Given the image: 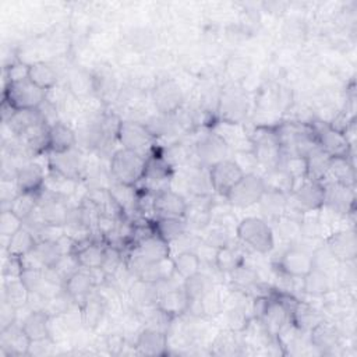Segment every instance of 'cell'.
<instances>
[{
    "label": "cell",
    "mask_w": 357,
    "mask_h": 357,
    "mask_svg": "<svg viewBox=\"0 0 357 357\" xmlns=\"http://www.w3.org/2000/svg\"><path fill=\"white\" fill-rule=\"evenodd\" d=\"M206 244L211 245V247H213L215 250L222 248V247L227 245V234H226L225 231H222V230H215V231H212L211 236L208 237Z\"/></svg>",
    "instance_id": "50"
},
{
    "label": "cell",
    "mask_w": 357,
    "mask_h": 357,
    "mask_svg": "<svg viewBox=\"0 0 357 357\" xmlns=\"http://www.w3.org/2000/svg\"><path fill=\"white\" fill-rule=\"evenodd\" d=\"M176 273L173 258H162L153 262L141 264L138 269V279L144 283L155 284L158 282H165L173 278Z\"/></svg>",
    "instance_id": "11"
},
{
    "label": "cell",
    "mask_w": 357,
    "mask_h": 357,
    "mask_svg": "<svg viewBox=\"0 0 357 357\" xmlns=\"http://www.w3.org/2000/svg\"><path fill=\"white\" fill-rule=\"evenodd\" d=\"M303 289L311 296H322L331 290V280L326 272L312 268L305 276H303Z\"/></svg>",
    "instance_id": "34"
},
{
    "label": "cell",
    "mask_w": 357,
    "mask_h": 357,
    "mask_svg": "<svg viewBox=\"0 0 357 357\" xmlns=\"http://www.w3.org/2000/svg\"><path fill=\"white\" fill-rule=\"evenodd\" d=\"M43 181V170L36 163H26L17 170L15 184L20 192H38Z\"/></svg>",
    "instance_id": "18"
},
{
    "label": "cell",
    "mask_w": 357,
    "mask_h": 357,
    "mask_svg": "<svg viewBox=\"0 0 357 357\" xmlns=\"http://www.w3.org/2000/svg\"><path fill=\"white\" fill-rule=\"evenodd\" d=\"M231 280L236 286L241 287V289H247V287H251L255 282H257V273L250 269V268H245V266H238L231 273Z\"/></svg>",
    "instance_id": "46"
},
{
    "label": "cell",
    "mask_w": 357,
    "mask_h": 357,
    "mask_svg": "<svg viewBox=\"0 0 357 357\" xmlns=\"http://www.w3.org/2000/svg\"><path fill=\"white\" fill-rule=\"evenodd\" d=\"M137 257L141 264L166 258L169 257V243L153 233L137 243Z\"/></svg>",
    "instance_id": "17"
},
{
    "label": "cell",
    "mask_w": 357,
    "mask_h": 357,
    "mask_svg": "<svg viewBox=\"0 0 357 357\" xmlns=\"http://www.w3.org/2000/svg\"><path fill=\"white\" fill-rule=\"evenodd\" d=\"M328 250L339 262H349L356 258L357 240L354 231H339L329 237Z\"/></svg>",
    "instance_id": "10"
},
{
    "label": "cell",
    "mask_w": 357,
    "mask_h": 357,
    "mask_svg": "<svg viewBox=\"0 0 357 357\" xmlns=\"http://www.w3.org/2000/svg\"><path fill=\"white\" fill-rule=\"evenodd\" d=\"M283 167L294 180L298 177H307V160L304 156H300V155L289 156Z\"/></svg>",
    "instance_id": "45"
},
{
    "label": "cell",
    "mask_w": 357,
    "mask_h": 357,
    "mask_svg": "<svg viewBox=\"0 0 357 357\" xmlns=\"http://www.w3.org/2000/svg\"><path fill=\"white\" fill-rule=\"evenodd\" d=\"M259 202L264 213L279 215L284 208V194L275 192V191H265Z\"/></svg>",
    "instance_id": "44"
},
{
    "label": "cell",
    "mask_w": 357,
    "mask_h": 357,
    "mask_svg": "<svg viewBox=\"0 0 357 357\" xmlns=\"http://www.w3.org/2000/svg\"><path fill=\"white\" fill-rule=\"evenodd\" d=\"M28 79L38 88L47 91L56 85L57 75L50 64L45 61H36L28 64Z\"/></svg>",
    "instance_id": "30"
},
{
    "label": "cell",
    "mask_w": 357,
    "mask_h": 357,
    "mask_svg": "<svg viewBox=\"0 0 357 357\" xmlns=\"http://www.w3.org/2000/svg\"><path fill=\"white\" fill-rule=\"evenodd\" d=\"M238 238L258 252H269L273 247V233L269 225L259 218H245L237 226Z\"/></svg>",
    "instance_id": "3"
},
{
    "label": "cell",
    "mask_w": 357,
    "mask_h": 357,
    "mask_svg": "<svg viewBox=\"0 0 357 357\" xmlns=\"http://www.w3.org/2000/svg\"><path fill=\"white\" fill-rule=\"evenodd\" d=\"M262 180H264L266 191H275V192H280V194L291 191L293 184H294V178L280 165L271 167L268 170L265 178H262Z\"/></svg>",
    "instance_id": "32"
},
{
    "label": "cell",
    "mask_w": 357,
    "mask_h": 357,
    "mask_svg": "<svg viewBox=\"0 0 357 357\" xmlns=\"http://www.w3.org/2000/svg\"><path fill=\"white\" fill-rule=\"evenodd\" d=\"M153 100L162 113L176 112L183 100L180 86L173 81H165L159 84L153 91Z\"/></svg>",
    "instance_id": "13"
},
{
    "label": "cell",
    "mask_w": 357,
    "mask_h": 357,
    "mask_svg": "<svg viewBox=\"0 0 357 357\" xmlns=\"http://www.w3.org/2000/svg\"><path fill=\"white\" fill-rule=\"evenodd\" d=\"M324 187H325L324 204L329 205L332 209L337 212H346L350 208V205L353 204V192L350 191V187L339 183H332Z\"/></svg>",
    "instance_id": "26"
},
{
    "label": "cell",
    "mask_w": 357,
    "mask_h": 357,
    "mask_svg": "<svg viewBox=\"0 0 357 357\" xmlns=\"http://www.w3.org/2000/svg\"><path fill=\"white\" fill-rule=\"evenodd\" d=\"M227 153V146H226V142L218 137V135H211V137H206L204 141L199 142L198 145V155H199V159L205 163V165H215L225 158V155Z\"/></svg>",
    "instance_id": "23"
},
{
    "label": "cell",
    "mask_w": 357,
    "mask_h": 357,
    "mask_svg": "<svg viewBox=\"0 0 357 357\" xmlns=\"http://www.w3.org/2000/svg\"><path fill=\"white\" fill-rule=\"evenodd\" d=\"M317 142L319 148L328 153L331 158H346L349 152V141L343 131L325 124L319 123L318 127L314 130Z\"/></svg>",
    "instance_id": "7"
},
{
    "label": "cell",
    "mask_w": 357,
    "mask_h": 357,
    "mask_svg": "<svg viewBox=\"0 0 357 357\" xmlns=\"http://www.w3.org/2000/svg\"><path fill=\"white\" fill-rule=\"evenodd\" d=\"M173 264H174L176 273L185 280L199 272L201 259L197 252L183 251L173 258Z\"/></svg>",
    "instance_id": "35"
},
{
    "label": "cell",
    "mask_w": 357,
    "mask_h": 357,
    "mask_svg": "<svg viewBox=\"0 0 357 357\" xmlns=\"http://www.w3.org/2000/svg\"><path fill=\"white\" fill-rule=\"evenodd\" d=\"M215 265L219 268V271L231 273L236 268H238L241 265V257L236 250H233L229 245H225V247L216 250Z\"/></svg>",
    "instance_id": "40"
},
{
    "label": "cell",
    "mask_w": 357,
    "mask_h": 357,
    "mask_svg": "<svg viewBox=\"0 0 357 357\" xmlns=\"http://www.w3.org/2000/svg\"><path fill=\"white\" fill-rule=\"evenodd\" d=\"M159 310L167 315H180L190 307V298L184 289H173L163 293L159 298Z\"/></svg>",
    "instance_id": "25"
},
{
    "label": "cell",
    "mask_w": 357,
    "mask_h": 357,
    "mask_svg": "<svg viewBox=\"0 0 357 357\" xmlns=\"http://www.w3.org/2000/svg\"><path fill=\"white\" fill-rule=\"evenodd\" d=\"M287 314L289 312H287L286 307L280 303V300L266 301V307L264 310L262 317H264V319L266 322L268 331L276 333L283 326V324L286 322Z\"/></svg>",
    "instance_id": "37"
},
{
    "label": "cell",
    "mask_w": 357,
    "mask_h": 357,
    "mask_svg": "<svg viewBox=\"0 0 357 357\" xmlns=\"http://www.w3.org/2000/svg\"><path fill=\"white\" fill-rule=\"evenodd\" d=\"M123 344H124V340H123L120 336H117V335L112 336V337L107 340V347H109L110 351H113V353H119L120 349L123 347Z\"/></svg>",
    "instance_id": "52"
},
{
    "label": "cell",
    "mask_w": 357,
    "mask_h": 357,
    "mask_svg": "<svg viewBox=\"0 0 357 357\" xmlns=\"http://www.w3.org/2000/svg\"><path fill=\"white\" fill-rule=\"evenodd\" d=\"M75 132L66 124L54 121L47 131V149L52 153H61L75 148Z\"/></svg>",
    "instance_id": "14"
},
{
    "label": "cell",
    "mask_w": 357,
    "mask_h": 357,
    "mask_svg": "<svg viewBox=\"0 0 357 357\" xmlns=\"http://www.w3.org/2000/svg\"><path fill=\"white\" fill-rule=\"evenodd\" d=\"M36 192H18L10 202L8 209H11L22 220L28 219L36 206Z\"/></svg>",
    "instance_id": "39"
},
{
    "label": "cell",
    "mask_w": 357,
    "mask_h": 357,
    "mask_svg": "<svg viewBox=\"0 0 357 357\" xmlns=\"http://www.w3.org/2000/svg\"><path fill=\"white\" fill-rule=\"evenodd\" d=\"M85 310H84V321L91 322V325H95L102 314V307L98 303V300H85Z\"/></svg>",
    "instance_id": "47"
},
{
    "label": "cell",
    "mask_w": 357,
    "mask_h": 357,
    "mask_svg": "<svg viewBox=\"0 0 357 357\" xmlns=\"http://www.w3.org/2000/svg\"><path fill=\"white\" fill-rule=\"evenodd\" d=\"M266 188L262 177L254 173H244L237 184L229 191L226 198L229 202L238 208H247L261 201Z\"/></svg>",
    "instance_id": "4"
},
{
    "label": "cell",
    "mask_w": 357,
    "mask_h": 357,
    "mask_svg": "<svg viewBox=\"0 0 357 357\" xmlns=\"http://www.w3.org/2000/svg\"><path fill=\"white\" fill-rule=\"evenodd\" d=\"M105 254H106V248L100 247L96 243H88L86 245L77 247L74 251V255L79 266L89 271L100 269L105 259Z\"/></svg>",
    "instance_id": "29"
},
{
    "label": "cell",
    "mask_w": 357,
    "mask_h": 357,
    "mask_svg": "<svg viewBox=\"0 0 357 357\" xmlns=\"http://www.w3.org/2000/svg\"><path fill=\"white\" fill-rule=\"evenodd\" d=\"M11 333L7 335L6 331H1V349L6 350V353L10 356H21L28 354L31 340L24 333L22 328H15V325L8 326Z\"/></svg>",
    "instance_id": "27"
},
{
    "label": "cell",
    "mask_w": 357,
    "mask_h": 357,
    "mask_svg": "<svg viewBox=\"0 0 357 357\" xmlns=\"http://www.w3.org/2000/svg\"><path fill=\"white\" fill-rule=\"evenodd\" d=\"M29 296V290L25 287V284L21 282L20 278H11L4 284V300L14 305L15 308L22 307L26 304Z\"/></svg>",
    "instance_id": "38"
},
{
    "label": "cell",
    "mask_w": 357,
    "mask_h": 357,
    "mask_svg": "<svg viewBox=\"0 0 357 357\" xmlns=\"http://www.w3.org/2000/svg\"><path fill=\"white\" fill-rule=\"evenodd\" d=\"M245 321H247L245 317H244L243 312L238 311V310H233V311L230 312V315H229V324H230V326H231L233 329H243Z\"/></svg>",
    "instance_id": "51"
},
{
    "label": "cell",
    "mask_w": 357,
    "mask_h": 357,
    "mask_svg": "<svg viewBox=\"0 0 357 357\" xmlns=\"http://www.w3.org/2000/svg\"><path fill=\"white\" fill-rule=\"evenodd\" d=\"M212 286H213L212 280L206 275L198 272L194 276L184 280L183 289H184L185 294L188 296L190 301H194V300H199L204 296H206L208 293H211Z\"/></svg>",
    "instance_id": "36"
},
{
    "label": "cell",
    "mask_w": 357,
    "mask_h": 357,
    "mask_svg": "<svg viewBox=\"0 0 357 357\" xmlns=\"http://www.w3.org/2000/svg\"><path fill=\"white\" fill-rule=\"evenodd\" d=\"M145 167V156L126 148L116 151L110 162V172L116 181L130 187L144 178Z\"/></svg>",
    "instance_id": "1"
},
{
    "label": "cell",
    "mask_w": 357,
    "mask_h": 357,
    "mask_svg": "<svg viewBox=\"0 0 357 357\" xmlns=\"http://www.w3.org/2000/svg\"><path fill=\"white\" fill-rule=\"evenodd\" d=\"M24 220L18 218L11 209H4L0 213V234L1 237H11L18 230L22 229Z\"/></svg>",
    "instance_id": "43"
},
{
    "label": "cell",
    "mask_w": 357,
    "mask_h": 357,
    "mask_svg": "<svg viewBox=\"0 0 357 357\" xmlns=\"http://www.w3.org/2000/svg\"><path fill=\"white\" fill-rule=\"evenodd\" d=\"M310 331H311V343H312V346L315 349L321 350L322 353L328 351L331 349H335L339 344L337 331L332 325H329L324 321L318 322Z\"/></svg>",
    "instance_id": "28"
},
{
    "label": "cell",
    "mask_w": 357,
    "mask_h": 357,
    "mask_svg": "<svg viewBox=\"0 0 357 357\" xmlns=\"http://www.w3.org/2000/svg\"><path fill=\"white\" fill-rule=\"evenodd\" d=\"M45 121V116L39 109H22L15 110L11 119L7 121L10 130L17 135H24L29 130L40 126Z\"/></svg>",
    "instance_id": "19"
},
{
    "label": "cell",
    "mask_w": 357,
    "mask_h": 357,
    "mask_svg": "<svg viewBox=\"0 0 357 357\" xmlns=\"http://www.w3.org/2000/svg\"><path fill=\"white\" fill-rule=\"evenodd\" d=\"M291 317H293V322L301 329H311L314 328L318 322H321V317L318 315V312L307 305V304H296V307L291 311Z\"/></svg>",
    "instance_id": "41"
},
{
    "label": "cell",
    "mask_w": 357,
    "mask_h": 357,
    "mask_svg": "<svg viewBox=\"0 0 357 357\" xmlns=\"http://www.w3.org/2000/svg\"><path fill=\"white\" fill-rule=\"evenodd\" d=\"M36 243L38 241L35 240L33 234L29 230L22 227L15 234H13L11 237L7 238L6 250L8 252V257L22 258L24 255H26L28 252H31L33 250Z\"/></svg>",
    "instance_id": "31"
},
{
    "label": "cell",
    "mask_w": 357,
    "mask_h": 357,
    "mask_svg": "<svg viewBox=\"0 0 357 357\" xmlns=\"http://www.w3.org/2000/svg\"><path fill=\"white\" fill-rule=\"evenodd\" d=\"M279 265L280 269L289 276L303 278L314 268V261L312 255L305 250L289 248L283 252Z\"/></svg>",
    "instance_id": "9"
},
{
    "label": "cell",
    "mask_w": 357,
    "mask_h": 357,
    "mask_svg": "<svg viewBox=\"0 0 357 357\" xmlns=\"http://www.w3.org/2000/svg\"><path fill=\"white\" fill-rule=\"evenodd\" d=\"M305 160H307V177L311 180L321 181V178H324V176L329 170L331 156L318 146L305 156Z\"/></svg>",
    "instance_id": "33"
},
{
    "label": "cell",
    "mask_w": 357,
    "mask_h": 357,
    "mask_svg": "<svg viewBox=\"0 0 357 357\" xmlns=\"http://www.w3.org/2000/svg\"><path fill=\"white\" fill-rule=\"evenodd\" d=\"M244 176L243 167L230 159H223L211 166L209 170V181L212 188L220 194L227 195L229 191L237 184V181Z\"/></svg>",
    "instance_id": "6"
},
{
    "label": "cell",
    "mask_w": 357,
    "mask_h": 357,
    "mask_svg": "<svg viewBox=\"0 0 357 357\" xmlns=\"http://www.w3.org/2000/svg\"><path fill=\"white\" fill-rule=\"evenodd\" d=\"M50 166L63 178L74 180L79 176V172L82 167V159L79 152L75 148H73L67 152L52 153Z\"/></svg>",
    "instance_id": "12"
},
{
    "label": "cell",
    "mask_w": 357,
    "mask_h": 357,
    "mask_svg": "<svg viewBox=\"0 0 357 357\" xmlns=\"http://www.w3.org/2000/svg\"><path fill=\"white\" fill-rule=\"evenodd\" d=\"M119 257H120V254H119L114 248L106 250L105 259H103V264H102V266H100L102 272L106 273V275L113 273V272L117 269V266H119V262H120V258H119Z\"/></svg>",
    "instance_id": "49"
},
{
    "label": "cell",
    "mask_w": 357,
    "mask_h": 357,
    "mask_svg": "<svg viewBox=\"0 0 357 357\" xmlns=\"http://www.w3.org/2000/svg\"><path fill=\"white\" fill-rule=\"evenodd\" d=\"M294 197L300 206L305 209H318L324 205L325 187L321 181L308 178L294 191Z\"/></svg>",
    "instance_id": "15"
},
{
    "label": "cell",
    "mask_w": 357,
    "mask_h": 357,
    "mask_svg": "<svg viewBox=\"0 0 357 357\" xmlns=\"http://www.w3.org/2000/svg\"><path fill=\"white\" fill-rule=\"evenodd\" d=\"M166 336L155 329H145L138 335L135 347L139 354L144 356H159L166 350Z\"/></svg>",
    "instance_id": "22"
},
{
    "label": "cell",
    "mask_w": 357,
    "mask_h": 357,
    "mask_svg": "<svg viewBox=\"0 0 357 357\" xmlns=\"http://www.w3.org/2000/svg\"><path fill=\"white\" fill-rule=\"evenodd\" d=\"M24 333L31 342H39L49 337V315L46 311H31L21 325Z\"/></svg>",
    "instance_id": "21"
},
{
    "label": "cell",
    "mask_w": 357,
    "mask_h": 357,
    "mask_svg": "<svg viewBox=\"0 0 357 357\" xmlns=\"http://www.w3.org/2000/svg\"><path fill=\"white\" fill-rule=\"evenodd\" d=\"M280 144L276 134H264L255 141L254 156L257 162L266 165L269 169L279 165Z\"/></svg>",
    "instance_id": "16"
},
{
    "label": "cell",
    "mask_w": 357,
    "mask_h": 357,
    "mask_svg": "<svg viewBox=\"0 0 357 357\" xmlns=\"http://www.w3.org/2000/svg\"><path fill=\"white\" fill-rule=\"evenodd\" d=\"M46 91L38 88L28 78L8 82L4 88V100L15 110L39 109L45 102Z\"/></svg>",
    "instance_id": "2"
},
{
    "label": "cell",
    "mask_w": 357,
    "mask_h": 357,
    "mask_svg": "<svg viewBox=\"0 0 357 357\" xmlns=\"http://www.w3.org/2000/svg\"><path fill=\"white\" fill-rule=\"evenodd\" d=\"M15 307L11 305L10 303H7L6 300H3V304H1V310H0V324H1V328L0 331H4L7 329L8 326L14 325L15 324Z\"/></svg>",
    "instance_id": "48"
},
{
    "label": "cell",
    "mask_w": 357,
    "mask_h": 357,
    "mask_svg": "<svg viewBox=\"0 0 357 357\" xmlns=\"http://www.w3.org/2000/svg\"><path fill=\"white\" fill-rule=\"evenodd\" d=\"M187 205L188 204L185 202V199L172 190H163L156 192L152 201V209L158 218H184L187 212Z\"/></svg>",
    "instance_id": "8"
},
{
    "label": "cell",
    "mask_w": 357,
    "mask_h": 357,
    "mask_svg": "<svg viewBox=\"0 0 357 357\" xmlns=\"http://www.w3.org/2000/svg\"><path fill=\"white\" fill-rule=\"evenodd\" d=\"M95 284V279L91 271H81L78 269L74 272L66 282H64V291L73 300H86L89 291Z\"/></svg>",
    "instance_id": "20"
},
{
    "label": "cell",
    "mask_w": 357,
    "mask_h": 357,
    "mask_svg": "<svg viewBox=\"0 0 357 357\" xmlns=\"http://www.w3.org/2000/svg\"><path fill=\"white\" fill-rule=\"evenodd\" d=\"M117 137L123 148L134 151L142 156H145L155 141V135L149 128L137 121H121L117 128Z\"/></svg>",
    "instance_id": "5"
},
{
    "label": "cell",
    "mask_w": 357,
    "mask_h": 357,
    "mask_svg": "<svg viewBox=\"0 0 357 357\" xmlns=\"http://www.w3.org/2000/svg\"><path fill=\"white\" fill-rule=\"evenodd\" d=\"M336 177V183L350 187L354 183V170L346 158H331L329 170Z\"/></svg>",
    "instance_id": "42"
},
{
    "label": "cell",
    "mask_w": 357,
    "mask_h": 357,
    "mask_svg": "<svg viewBox=\"0 0 357 357\" xmlns=\"http://www.w3.org/2000/svg\"><path fill=\"white\" fill-rule=\"evenodd\" d=\"M153 231L166 243L174 241L185 233L187 223L184 218H166L159 216L153 223Z\"/></svg>",
    "instance_id": "24"
}]
</instances>
